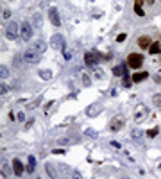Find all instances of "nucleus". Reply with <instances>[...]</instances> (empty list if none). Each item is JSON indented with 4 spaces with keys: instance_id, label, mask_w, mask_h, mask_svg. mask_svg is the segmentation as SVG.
Returning <instances> with one entry per match:
<instances>
[{
    "instance_id": "f257e3e1",
    "label": "nucleus",
    "mask_w": 161,
    "mask_h": 179,
    "mask_svg": "<svg viewBox=\"0 0 161 179\" xmlns=\"http://www.w3.org/2000/svg\"><path fill=\"white\" fill-rule=\"evenodd\" d=\"M23 61L27 64H38L40 63V52L36 49H27L23 52Z\"/></svg>"
},
{
    "instance_id": "f03ea898",
    "label": "nucleus",
    "mask_w": 161,
    "mask_h": 179,
    "mask_svg": "<svg viewBox=\"0 0 161 179\" xmlns=\"http://www.w3.org/2000/svg\"><path fill=\"white\" fill-rule=\"evenodd\" d=\"M143 64V56L141 54H136V52H132V54H129L127 56V66L129 68H140Z\"/></svg>"
},
{
    "instance_id": "7ed1b4c3",
    "label": "nucleus",
    "mask_w": 161,
    "mask_h": 179,
    "mask_svg": "<svg viewBox=\"0 0 161 179\" xmlns=\"http://www.w3.org/2000/svg\"><path fill=\"white\" fill-rule=\"evenodd\" d=\"M20 36H21V40H23V41H29V40L32 38V25L29 23V21H23V23H21Z\"/></svg>"
},
{
    "instance_id": "20e7f679",
    "label": "nucleus",
    "mask_w": 161,
    "mask_h": 179,
    "mask_svg": "<svg viewBox=\"0 0 161 179\" xmlns=\"http://www.w3.org/2000/svg\"><path fill=\"white\" fill-rule=\"evenodd\" d=\"M18 32H20L18 23H14V21L7 23V27H6V36H7L9 40H16V38H18Z\"/></svg>"
},
{
    "instance_id": "39448f33",
    "label": "nucleus",
    "mask_w": 161,
    "mask_h": 179,
    "mask_svg": "<svg viewBox=\"0 0 161 179\" xmlns=\"http://www.w3.org/2000/svg\"><path fill=\"white\" fill-rule=\"evenodd\" d=\"M50 45L56 50H64V38L61 34H54L52 38H50Z\"/></svg>"
},
{
    "instance_id": "423d86ee",
    "label": "nucleus",
    "mask_w": 161,
    "mask_h": 179,
    "mask_svg": "<svg viewBox=\"0 0 161 179\" xmlns=\"http://www.w3.org/2000/svg\"><path fill=\"white\" fill-rule=\"evenodd\" d=\"M124 116H115L111 122H109V131H120L124 127Z\"/></svg>"
},
{
    "instance_id": "0eeeda50",
    "label": "nucleus",
    "mask_w": 161,
    "mask_h": 179,
    "mask_svg": "<svg viewBox=\"0 0 161 179\" xmlns=\"http://www.w3.org/2000/svg\"><path fill=\"white\" fill-rule=\"evenodd\" d=\"M100 111H102V106L98 104V102H95V104H91L88 109H86V115L90 116V118H93V116H97Z\"/></svg>"
},
{
    "instance_id": "6e6552de",
    "label": "nucleus",
    "mask_w": 161,
    "mask_h": 179,
    "mask_svg": "<svg viewBox=\"0 0 161 179\" xmlns=\"http://www.w3.org/2000/svg\"><path fill=\"white\" fill-rule=\"evenodd\" d=\"M145 115H147V106L140 104L138 107H136V111H134V120H136V122H140V120H141Z\"/></svg>"
},
{
    "instance_id": "1a4fd4ad",
    "label": "nucleus",
    "mask_w": 161,
    "mask_h": 179,
    "mask_svg": "<svg viewBox=\"0 0 161 179\" xmlns=\"http://www.w3.org/2000/svg\"><path fill=\"white\" fill-rule=\"evenodd\" d=\"M13 172H14V176H23V165H21L20 159H13Z\"/></svg>"
},
{
    "instance_id": "9d476101",
    "label": "nucleus",
    "mask_w": 161,
    "mask_h": 179,
    "mask_svg": "<svg viewBox=\"0 0 161 179\" xmlns=\"http://www.w3.org/2000/svg\"><path fill=\"white\" fill-rule=\"evenodd\" d=\"M48 18H50V21H52L54 25H56V27H59V25H61V20H59V14H57V11L54 9H50L48 11Z\"/></svg>"
},
{
    "instance_id": "9b49d317",
    "label": "nucleus",
    "mask_w": 161,
    "mask_h": 179,
    "mask_svg": "<svg viewBox=\"0 0 161 179\" xmlns=\"http://www.w3.org/2000/svg\"><path fill=\"white\" fill-rule=\"evenodd\" d=\"M136 43H138V47H140V49H149V47H150V43H152V41H150V38H149V36H140V38H138V41H136Z\"/></svg>"
},
{
    "instance_id": "f8f14e48",
    "label": "nucleus",
    "mask_w": 161,
    "mask_h": 179,
    "mask_svg": "<svg viewBox=\"0 0 161 179\" xmlns=\"http://www.w3.org/2000/svg\"><path fill=\"white\" fill-rule=\"evenodd\" d=\"M97 61H98V57H95V56H93L91 52H88V54L84 56V63L88 64V66H93Z\"/></svg>"
},
{
    "instance_id": "ddd939ff",
    "label": "nucleus",
    "mask_w": 161,
    "mask_h": 179,
    "mask_svg": "<svg viewBox=\"0 0 161 179\" xmlns=\"http://www.w3.org/2000/svg\"><path fill=\"white\" fill-rule=\"evenodd\" d=\"M34 49H36V50H38L40 54H41V52H45L47 45H45V41H43V40H38V41L34 43Z\"/></svg>"
},
{
    "instance_id": "4468645a",
    "label": "nucleus",
    "mask_w": 161,
    "mask_h": 179,
    "mask_svg": "<svg viewBox=\"0 0 161 179\" xmlns=\"http://www.w3.org/2000/svg\"><path fill=\"white\" fill-rule=\"evenodd\" d=\"M149 74L147 72H141V74H134L132 75V83H140V81H143V79H147Z\"/></svg>"
},
{
    "instance_id": "2eb2a0df",
    "label": "nucleus",
    "mask_w": 161,
    "mask_h": 179,
    "mask_svg": "<svg viewBox=\"0 0 161 179\" xmlns=\"http://www.w3.org/2000/svg\"><path fill=\"white\" fill-rule=\"evenodd\" d=\"M159 50H161V45L158 41H156V43H150V47H149V52L150 54H158Z\"/></svg>"
},
{
    "instance_id": "dca6fc26",
    "label": "nucleus",
    "mask_w": 161,
    "mask_h": 179,
    "mask_svg": "<svg viewBox=\"0 0 161 179\" xmlns=\"http://www.w3.org/2000/svg\"><path fill=\"white\" fill-rule=\"evenodd\" d=\"M34 165H36V159H34V156H29V169H27V172H29V174H32V172H34Z\"/></svg>"
},
{
    "instance_id": "f3484780",
    "label": "nucleus",
    "mask_w": 161,
    "mask_h": 179,
    "mask_svg": "<svg viewBox=\"0 0 161 179\" xmlns=\"http://www.w3.org/2000/svg\"><path fill=\"white\" fill-rule=\"evenodd\" d=\"M113 75H124V64H118L113 68Z\"/></svg>"
},
{
    "instance_id": "a211bd4d",
    "label": "nucleus",
    "mask_w": 161,
    "mask_h": 179,
    "mask_svg": "<svg viewBox=\"0 0 161 179\" xmlns=\"http://www.w3.org/2000/svg\"><path fill=\"white\" fill-rule=\"evenodd\" d=\"M47 170H48V176H50V177H57V172L54 170V167L50 165V163L47 165Z\"/></svg>"
},
{
    "instance_id": "6ab92c4d",
    "label": "nucleus",
    "mask_w": 161,
    "mask_h": 179,
    "mask_svg": "<svg viewBox=\"0 0 161 179\" xmlns=\"http://www.w3.org/2000/svg\"><path fill=\"white\" fill-rule=\"evenodd\" d=\"M40 102H41V99H36L34 102H31V104L27 106V109H34V107H38V106H40Z\"/></svg>"
},
{
    "instance_id": "aec40b11",
    "label": "nucleus",
    "mask_w": 161,
    "mask_h": 179,
    "mask_svg": "<svg viewBox=\"0 0 161 179\" xmlns=\"http://www.w3.org/2000/svg\"><path fill=\"white\" fill-rule=\"evenodd\" d=\"M131 84H132V79H131L129 75H124V86H125V88H129Z\"/></svg>"
},
{
    "instance_id": "412c9836",
    "label": "nucleus",
    "mask_w": 161,
    "mask_h": 179,
    "mask_svg": "<svg viewBox=\"0 0 161 179\" xmlns=\"http://www.w3.org/2000/svg\"><path fill=\"white\" fill-rule=\"evenodd\" d=\"M0 70H2V72H0V75H2V79H6V77L9 75V70H7V66H6V64H4V66H2Z\"/></svg>"
},
{
    "instance_id": "4be33fe9",
    "label": "nucleus",
    "mask_w": 161,
    "mask_h": 179,
    "mask_svg": "<svg viewBox=\"0 0 161 179\" xmlns=\"http://www.w3.org/2000/svg\"><path fill=\"white\" fill-rule=\"evenodd\" d=\"M158 133H159L158 129H149V131H147V136H149V138H154V136H158Z\"/></svg>"
},
{
    "instance_id": "5701e85b",
    "label": "nucleus",
    "mask_w": 161,
    "mask_h": 179,
    "mask_svg": "<svg viewBox=\"0 0 161 179\" xmlns=\"http://www.w3.org/2000/svg\"><path fill=\"white\" fill-rule=\"evenodd\" d=\"M40 77H43V79H50V77H52V74H50L48 70H43V72H40Z\"/></svg>"
},
{
    "instance_id": "b1692460",
    "label": "nucleus",
    "mask_w": 161,
    "mask_h": 179,
    "mask_svg": "<svg viewBox=\"0 0 161 179\" xmlns=\"http://www.w3.org/2000/svg\"><path fill=\"white\" fill-rule=\"evenodd\" d=\"M134 13H136L138 16H143V14H145V13H143V9H141V6H136V4H134Z\"/></svg>"
},
{
    "instance_id": "393cba45",
    "label": "nucleus",
    "mask_w": 161,
    "mask_h": 179,
    "mask_svg": "<svg viewBox=\"0 0 161 179\" xmlns=\"http://www.w3.org/2000/svg\"><path fill=\"white\" fill-rule=\"evenodd\" d=\"M2 176H4V177L9 176V169H7V165H2Z\"/></svg>"
},
{
    "instance_id": "a878e982",
    "label": "nucleus",
    "mask_w": 161,
    "mask_h": 179,
    "mask_svg": "<svg viewBox=\"0 0 161 179\" xmlns=\"http://www.w3.org/2000/svg\"><path fill=\"white\" fill-rule=\"evenodd\" d=\"M82 83H84V86H90V84H91V79L84 74V75H82Z\"/></svg>"
},
{
    "instance_id": "bb28decb",
    "label": "nucleus",
    "mask_w": 161,
    "mask_h": 179,
    "mask_svg": "<svg viewBox=\"0 0 161 179\" xmlns=\"http://www.w3.org/2000/svg\"><path fill=\"white\" fill-rule=\"evenodd\" d=\"M154 104L161 106V95H154Z\"/></svg>"
},
{
    "instance_id": "cd10ccee",
    "label": "nucleus",
    "mask_w": 161,
    "mask_h": 179,
    "mask_svg": "<svg viewBox=\"0 0 161 179\" xmlns=\"http://www.w3.org/2000/svg\"><path fill=\"white\" fill-rule=\"evenodd\" d=\"M2 88H0V91H2V95H6L7 93V84H0Z\"/></svg>"
},
{
    "instance_id": "c85d7f7f",
    "label": "nucleus",
    "mask_w": 161,
    "mask_h": 179,
    "mask_svg": "<svg viewBox=\"0 0 161 179\" xmlns=\"http://www.w3.org/2000/svg\"><path fill=\"white\" fill-rule=\"evenodd\" d=\"M63 54H64V59H70L72 57V52H68V50H63Z\"/></svg>"
},
{
    "instance_id": "c756f323",
    "label": "nucleus",
    "mask_w": 161,
    "mask_h": 179,
    "mask_svg": "<svg viewBox=\"0 0 161 179\" xmlns=\"http://www.w3.org/2000/svg\"><path fill=\"white\" fill-rule=\"evenodd\" d=\"M111 145H113L115 149H120V142H117V140H113V142H111Z\"/></svg>"
},
{
    "instance_id": "7c9ffc66",
    "label": "nucleus",
    "mask_w": 161,
    "mask_h": 179,
    "mask_svg": "<svg viewBox=\"0 0 161 179\" xmlns=\"http://www.w3.org/2000/svg\"><path fill=\"white\" fill-rule=\"evenodd\" d=\"M125 40V34H118L117 36V41H124Z\"/></svg>"
},
{
    "instance_id": "2f4dec72",
    "label": "nucleus",
    "mask_w": 161,
    "mask_h": 179,
    "mask_svg": "<svg viewBox=\"0 0 161 179\" xmlns=\"http://www.w3.org/2000/svg\"><path fill=\"white\" fill-rule=\"evenodd\" d=\"M11 16V11L9 9H4V18H9Z\"/></svg>"
},
{
    "instance_id": "473e14b6",
    "label": "nucleus",
    "mask_w": 161,
    "mask_h": 179,
    "mask_svg": "<svg viewBox=\"0 0 161 179\" xmlns=\"http://www.w3.org/2000/svg\"><path fill=\"white\" fill-rule=\"evenodd\" d=\"M16 118H18V120H25V113H16Z\"/></svg>"
},
{
    "instance_id": "72a5a7b5",
    "label": "nucleus",
    "mask_w": 161,
    "mask_h": 179,
    "mask_svg": "<svg viewBox=\"0 0 161 179\" xmlns=\"http://www.w3.org/2000/svg\"><path fill=\"white\" fill-rule=\"evenodd\" d=\"M132 136H134V138L140 136V131H138V129H136V131H132Z\"/></svg>"
},
{
    "instance_id": "f704fd0d",
    "label": "nucleus",
    "mask_w": 161,
    "mask_h": 179,
    "mask_svg": "<svg viewBox=\"0 0 161 179\" xmlns=\"http://www.w3.org/2000/svg\"><path fill=\"white\" fill-rule=\"evenodd\" d=\"M143 2H145V0H134V4H136V6H141Z\"/></svg>"
},
{
    "instance_id": "c9c22d12",
    "label": "nucleus",
    "mask_w": 161,
    "mask_h": 179,
    "mask_svg": "<svg viewBox=\"0 0 161 179\" xmlns=\"http://www.w3.org/2000/svg\"><path fill=\"white\" fill-rule=\"evenodd\" d=\"M145 4H149V6H152V4H154V0H145Z\"/></svg>"
},
{
    "instance_id": "e433bc0d",
    "label": "nucleus",
    "mask_w": 161,
    "mask_h": 179,
    "mask_svg": "<svg viewBox=\"0 0 161 179\" xmlns=\"http://www.w3.org/2000/svg\"><path fill=\"white\" fill-rule=\"evenodd\" d=\"M159 169H161V163H159Z\"/></svg>"
}]
</instances>
